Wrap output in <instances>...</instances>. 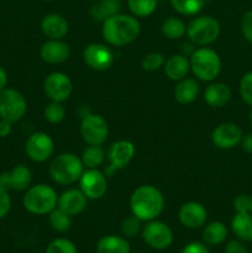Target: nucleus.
<instances>
[{"label": "nucleus", "instance_id": "6e6552de", "mask_svg": "<svg viewBox=\"0 0 252 253\" xmlns=\"http://www.w3.org/2000/svg\"><path fill=\"white\" fill-rule=\"evenodd\" d=\"M81 136L86 145L101 146L109 136L108 123L98 114H86L82 119Z\"/></svg>", "mask_w": 252, "mask_h": 253}, {"label": "nucleus", "instance_id": "4be33fe9", "mask_svg": "<svg viewBox=\"0 0 252 253\" xmlns=\"http://www.w3.org/2000/svg\"><path fill=\"white\" fill-rule=\"evenodd\" d=\"M199 84L195 79L188 78L185 77L184 79L179 81L174 88V98L179 104L187 105V104H192L193 101L197 100L198 95H199Z\"/></svg>", "mask_w": 252, "mask_h": 253}, {"label": "nucleus", "instance_id": "aec40b11", "mask_svg": "<svg viewBox=\"0 0 252 253\" xmlns=\"http://www.w3.org/2000/svg\"><path fill=\"white\" fill-rule=\"evenodd\" d=\"M231 89L225 83H211L204 91V100L211 108H224L231 100Z\"/></svg>", "mask_w": 252, "mask_h": 253}, {"label": "nucleus", "instance_id": "a19ab883", "mask_svg": "<svg viewBox=\"0 0 252 253\" xmlns=\"http://www.w3.org/2000/svg\"><path fill=\"white\" fill-rule=\"evenodd\" d=\"M225 253H249V250L241 240H231L225 246Z\"/></svg>", "mask_w": 252, "mask_h": 253}, {"label": "nucleus", "instance_id": "4468645a", "mask_svg": "<svg viewBox=\"0 0 252 253\" xmlns=\"http://www.w3.org/2000/svg\"><path fill=\"white\" fill-rule=\"evenodd\" d=\"M242 130L234 123H224L214 128L211 141L215 147L220 150H231L242 140Z\"/></svg>", "mask_w": 252, "mask_h": 253}, {"label": "nucleus", "instance_id": "09e8293b", "mask_svg": "<svg viewBox=\"0 0 252 253\" xmlns=\"http://www.w3.org/2000/svg\"><path fill=\"white\" fill-rule=\"evenodd\" d=\"M250 121H251V124H252V110L250 111Z\"/></svg>", "mask_w": 252, "mask_h": 253}, {"label": "nucleus", "instance_id": "c756f323", "mask_svg": "<svg viewBox=\"0 0 252 253\" xmlns=\"http://www.w3.org/2000/svg\"><path fill=\"white\" fill-rule=\"evenodd\" d=\"M170 5L179 14L192 16L202 11L205 0H170Z\"/></svg>", "mask_w": 252, "mask_h": 253}, {"label": "nucleus", "instance_id": "0eeeda50", "mask_svg": "<svg viewBox=\"0 0 252 253\" xmlns=\"http://www.w3.org/2000/svg\"><path fill=\"white\" fill-rule=\"evenodd\" d=\"M26 111V99L19 90L5 88L0 91V119L15 124L24 118Z\"/></svg>", "mask_w": 252, "mask_h": 253}, {"label": "nucleus", "instance_id": "c03bdc74", "mask_svg": "<svg viewBox=\"0 0 252 253\" xmlns=\"http://www.w3.org/2000/svg\"><path fill=\"white\" fill-rule=\"evenodd\" d=\"M0 188L4 190H11V185H10V175L9 172L0 173Z\"/></svg>", "mask_w": 252, "mask_h": 253}, {"label": "nucleus", "instance_id": "72a5a7b5", "mask_svg": "<svg viewBox=\"0 0 252 253\" xmlns=\"http://www.w3.org/2000/svg\"><path fill=\"white\" fill-rule=\"evenodd\" d=\"M44 253H78V249L71 240L59 237L49 242Z\"/></svg>", "mask_w": 252, "mask_h": 253}, {"label": "nucleus", "instance_id": "4c0bfd02", "mask_svg": "<svg viewBox=\"0 0 252 253\" xmlns=\"http://www.w3.org/2000/svg\"><path fill=\"white\" fill-rule=\"evenodd\" d=\"M241 31L245 39L252 43V10L247 11L241 19Z\"/></svg>", "mask_w": 252, "mask_h": 253}, {"label": "nucleus", "instance_id": "f704fd0d", "mask_svg": "<svg viewBox=\"0 0 252 253\" xmlns=\"http://www.w3.org/2000/svg\"><path fill=\"white\" fill-rule=\"evenodd\" d=\"M141 222L142 221L138 217H136L135 215H131V216L124 219V221L121 222V234H123V236L135 237L136 235H138V232L142 230Z\"/></svg>", "mask_w": 252, "mask_h": 253}, {"label": "nucleus", "instance_id": "dca6fc26", "mask_svg": "<svg viewBox=\"0 0 252 253\" xmlns=\"http://www.w3.org/2000/svg\"><path fill=\"white\" fill-rule=\"evenodd\" d=\"M135 146L128 140H119L110 146L106 152L109 165L113 166L116 170L124 169L130 165L135 156Z\"/></svg>", "mask_w": 252, "mask_h": 253}, {"label": "nucleus", "instance_id": "393cba45", "mask_svg": "<svg viewBox=\"0 0 252 253\" xmlns=\"http://www.w3.org/2000/svg\"><path fill=\"white\" fill-rule=\"evenodd\" d=\"M10 175V185L11 190L15 192H25L31 187L32 173L27 166L17 165L9 170Z\"/></svg>", "mask_w": 252, "mask_h": 253}, {"label": "nucleus", "instance_id": "79ce46f5", "mask_svg": "<svg viewBox=\"0 0 252 253\" xmlns=\"http://www.w3.org/2000/svg\"><path fill=\"white\" fill-rule=\"evenodd\" d=\"M180 253H210V251L207 247V245L203 244V242L195 241L185 245Z\"/></svg>", "mask_w": 252, "mask_h": 253}, {"label": "nucleus", "instance_id": "412c9836", "mask_svg": "<svg viewBox=\"0 0 252 253\" xmlns=\"http://www.w3.org/2000/svg\"><path fill=\"white\" fill-rule=\"evenodd\" d=\"M165 73L170 81L179 82L190 72V62L185 54H173L165 62Z\"/></svg>", "mask_w": 252, "mask_h": 253}, {"label": "nucleus", "instance_id": "f3484780", "mask_svg": "<svg viewBox=\"0 0 252 253\" xmlns=\"http://www.w3.org/2000/svg\"><path fill=\"white\" fill-rule=\"evenodd\" d=\"M71 48L63 40H47L40 47V57L48 64H59L69 58Z\"/></svg>", "mask_w": 252, "mask_h": 253}, {"label": "nucleus", "instance_id": "49530a36", "mask_svg": "<svg viewBox=\"0 0 252 253\" xmlns=\"http://www.w3.org/2000/svg\"><path fill=\"white\" fill-rule=\"evenodd\" d=\"M7 85V73L2 67H0V91L6 88Z\"/></svg>", "mask_w": 252, "mask_h": 253}, {"label": "nucleus", "instance_id": "9b49d317", "mask_svg": "<svg viewBox=\"0 0 252 253\" xmlns=\"http://www.w3.org/2000/svg\"><path fill=\"white\" fill-rule=\"evenodd\" d=\"M43 90L51 101L63 103L68 100L73 91V83L67 74L53 72L48 74L43 82Z\"/></svg>", "mask_w": 252, "mask_h": 253}, {"label": "nucleus", "instance_id": "c85d7f7f", "mask_svg": "<svg viewBox=\"0 0 252 253\" xmlns=\"http://www.w3.org/2000/svg\"><path fill=\"white\" fill-rule=\"evenodd\" d=\"M161 32L168 40L182 39L187 34V25L178 17H168L161 26Z\"/></svg>", "mask_w": 252, "mask_h": 253}, {"label": "nucleus", "instance_id": "b1692460", "mask_svg": "<svg viewBox=\"0 0 252 253\" xmlns=\"http://www.w3.org/2000/svg\"><path fill=\"white\" fill-rule=\"evenodd\" d=\"M231 230L241 241L252 242L251 212H236L231 220Z\"/></svg>", "mask_w": 252, "mask_h": 253}, {"label": "nucleus", "instance_id": "3c124183", "mask_svg": "<svg viewBox=\"0 0 252 253\" xmlns=\"http://www.w3.org/2000/svg\"><path fill=\"white\" fill-rule=\"evenodd\" d=\"M135 253H138V252H135Z\"/></svg>", "mask_w": 252, "mask_h": 253}, {"label": "nucleus", "instance_id": "9d476101", "mask_svg": "<svg viewBox=\"0 0 252 253\" xmlns=\"http://www.w3.org/2000/svg\"><path fill=\"white\" fill-rule=\"evenodd\" d=\"M53 140L48 133L42 131L32 133L25 143V152L27 157L36 163L46 162L53 155Z\"/></svg>", "mask_w": 252, "mask_h": 253}, {"label": "nucleus", "instance_id": "58836bf2", "mask_svg": "<svg viewBox=\"0 0 252 253\" xmlns=\"http://www.w3.org/2000/svg\"><path fill=\"white\" fill-rule=\"evenodd\" d=\"M11 209V198L9 192L0 188V219H4Z\"/></svg>", "mask_w": 252, "mask_h": 253}, {"label": "nucleus", "instance_id": "cd10ccee", "mask_svg": "<svg viewBox=\"0 0 252 253\" xmlns=\"http://www.w3.org/2000/svg\"><path fill=\"white\" fill-rule=\"evenodd\" d=\"M106 158L105 151L101 146H89L83 151L81 156V160L83 162L84 168L86 169H94L103 166L104 161Z\"/></svg>", "mask_w": 252, "mask_h": 253}, {"label": "nucleus", "instance_id": "2f4dec72", "mask_svg": "<svg viewBox=\"0 0 252 253\" xmlns=\"http://www.w3.org/2000/svg\"><path fill=\"white\" fill-rule=\"evenodd\" d=\"M72 216L62 211L61 209L56 208L48 214V222L52 230L56 232H66L71 229L72 225Z\"/></svg>", "mask_w": 252, "mask_h": 253}, {"label": "nucleus", "instance_id": "a18cd8bd", "mask_svg": "<svg viewBox=\"0 0 252 253\" xmlns=\"http://www.w3.org/2000/svg\"><path fill=\"white\" fill-rule=\"evenodd\" d=\"M241 145L246 152L252 153V133H247V135L242 136Z\"/></svg>", "mask_w": 252, "mask_h": 253}, {"label": "nucleus", "instance_id": "e433bc0d", "mask_svg": "<svg viewBox=\"0 0 252 253\" xmlns=\"http://www.w3.org/2000/svg\"><path fill=\"white\" fill-rule=\"evenodd\" d=\"M240 95L247 105L252 106V72L245 74L240 81Z\"/></svg>", "mask_w": 252, "mask_h": 253}, {"label": "nucleus", "instance_id": "20e7f679", "mask_svg": "<svg viewBox=\"0 0 252 253\" xmlns=\"http://www.w3.org/2000/svg\"><path fill=\"white\" fill-rule=\"evenodd\" d=\"M58 195L51 185L40 184L31 185L22 197V205L25 209L34 215H48L57 208Z\"/></svg>", "mask_w": 252, "mask_h": 253}, {"label": "nucleus", "instance_id": "6ab92c4d", "mask_svg": "<svg viewBox=\"0 0 252 253\" xmlns=\"http://www.w3.org/2000/svg\"><path fill=\"white\" fill-rule=\"evenodd\" d=\"M41 30L48 40H63L68 34L69 25L66 17L57 12H52L42 19Z\"/></svg>", "mask_w": 252, "mask_h": 253}, {"label": "nucleus", "instance_id": "de8ad7c7", "mask_svg": "<svg viewBox=\"0 0 252 253\" xmlns=\"http://www.w3.org/2000/svg\"><path fill=\"white\" fill-rule=\"evenodd\" d=\"M250 212L252 214V197H250Z\"/></svg>", "mask_w": 252, "mask_h": 253}, {"label": "nucleus", "instance_id": "2eb2a0df", "mask_svg": "<svg viewBox=\"0 0 252 253\" xmlns=\"http://www.w3.org/2000/svg\"><path fill=\"white\" fill-rule=\"evenodd\" d=\"M178 219L180 224L188 229H199L207 222L208 211L200 203L188 202L180 207Z\"/></svg>", "mask_w": 252, "mask_h": 253}, {"label": "nucleus", "instance_id": "f03ea898", "mask_svg": "<svg viewBox=\"0 0 252 253\" xmlns=\"http://www.w3.org/2000/svg\"><path fill=\"white\" fill-rule=\"evenodd\" d=\"M130 209L141 221L156 220L165 209V197L155 185H140L131 194Z\"/></svg>", "mask_w": 252, "mask_h": 253}, {"label": "nucleus", "instance_id": "5701e85b", "mask_svg": "<svg viewBox=\"0 0 252 253\" xmlns=\"http://www.w3.org/2000/svg\"><path fill=\"white\" fill-rule=\"evenodd\" d=\"M96 253H131V247L125 237L106 235L96 242Z\"/></svg>", "mask_w": 252, "mask_h": 253}, {"label": "nucleus", "instance_id": "1a4fd4ad", "mask_svg": "<svg viewBox=\"0 0 252 253\" xmlns=\"http://www.w3.org/2000/svg\"><path fill=\"white\" fill-rule=\"evenodd\" d=\"M141 235L143 242L157 251L168 249L173 242V232L170 227L157 219L146 222L141 230Z\"/></svg>", "mask_w": 252, "mask_h": 253}, {"label": "nucleus", "instance_id": "39448f33", "mask_svg": "<svg viewBox=\"0 0 252 253\" xmlns=\"http://www.w3.org/2000/svg\"><path fill=\"white\" fill-rule=\"evenodd\" d=\"M190 71L202 82H212L221 72V59L214 49L199 47L190 53Z\"/></svg>", "mask_w": 252, "mask_h": 253}, {"label": "nucleus", "instance_id": "f257e3e1", "mask_svg": "<svg viewBox=\"0 0 252 253\" xmlns=\"http://www.w3.org/2000/svg\"><path fill=\"white\" fill-rule=\"evenodd\" d=\"M141 26L135 16L116 14L103 22L101 35L109 46L123 47L132 43L138 37Z\"/></svg>", "mask_w": 252, "mask_h": 253}, {"label": "nucleus", "instance_id": "a211bd4d", "mask_svg": "<svg viewBox=\"0 0 252 253\" xmlns=\"http://www.w3.org/2000/svg\"><path fill=\"white\" fill-rule=\"evenodd\" d=\"M88 203V198L83 194L81 189H68L58 197L57 208L68 214L69 216H76L84 211Z\"/></svg>", "mask_w": 252, "mask_h": 253}, {"label": "nucleus", "instance_id": "ea45409f", "mask_svg": "<svg viewBox=\"0 0 252 253\" xmlns=\"http://www.w3.org/2000/svg\"><path fill=\"white\" fill-rule=\"evenodd\" d=\"M234 209L236 212H250V197L239 194L234 199Z\"/></svg>", "mask_w": 252, "mask_h": 253}, {"label": "nucleus", "instance_id": "c9c22d12", "mask_svg": "<svg viewBox=\"0 0 252 253\" xmlns=\"http://www.w3.org/2000/svg\"><path fill=\"white\" fill-rule=\"evenodd\" d=\"M165 56L160 52H152L143 57L142 59V68L148 72H155L162 68L165 66Z\"/></svg>", "mask_w": 252, "mask_h": 253}, {"label": "nucleus", "instance_id": "a878e982", "mask_svg": "<svg viewBox=\"0 0 252 253\" xmlns=\"http://www.w3.org/2000/svg\"><path fill=\"white\" fill-rule=\"evenodd\" d=\"M227 234H229V230L224 222L212 221L204 227L202 237L204 244L217 246V245L224 244L225 240L227 239Z\"/></svg>", "mask_w": 252, "mask_h": 253}, {"label": "nucleus", "instance_id": "8fccbe9b", "mask_svg": "<svg viewBox=\"0 0 252 253\" xmlns=\"http://www.w3.org/2000/svg\"><path fill=\"white\" fill-rule=\"evenodd\" d=\"M46 1H52V0H46Z\"/></svg>", "mask_w": 252, "mask_h": 253}, {"label": "nucleus", "instance_id": "bb28decb", "mask_svg": "<svg viewBox=\"0 0 252 253\" xmlns=\"http://www.w3.org/2000/svg\"><path fill=\"white\" fill-rule=\"evenodd\" d=\"M120 0H98L90 9V16L95 21L104 22L109 17L119 14Z\"/></svg>", "mask_w": 252, "mask_h": 253}, {"label": "nucleus", "instance_id": "603ef678", "mask_svg": "<svg viewBox=\"0 0 252 253\" xmlns=\"http://www.w3.org/2000/svg\"><path fill=\"white\" fill-rule=\"evenodd\" d=\"M251 253H252V250H251Z\"/></svg>", "mask_w": 252, "mask_h": 253}, {"label": "nucleus", "instance_id": "423d86ee", "mask_svg": "<svg viewBox=\"0 0 252 253\" xmlns=\"http://www.w3.org/2000/svg\"><path fill=\"white\" fill-rule=\"evenodd\" d=\"M195 46L207 47L217 40L220 35V24L211 16H199L189 22L185 34Z\"/></svg>", "mask_w": 252, "mask_h": 253}, {"label": "nucleus", "instance_id": "ddd939ff", "mask_svg": "<svg viewBox=\"0 0 252 253\" xmlns=\"http://www.w3.org/2000/svg\"><path fill=\"white\" fill-rule=\"evenodd\" d=\"M81 190L88 199L96 200L105 195L108 190V179L105 173L99 168L94 169H84L81 179L78 180Z\"/></svg>", "mask_w": 252, "mask_h": 253}, {"label": "nucleus", "instance_id": "7ed1b4c3", "mask_svg": "<svg viewBox=\"0 0 252 253\" xmlns=\"http://www.w3.org/2000/svg\"><path fill=\"white\" fill-rule=\"evenodd\" d=\"M83 172L84 165L81 157L71 152L61 153L49 165V175L59 185H71L78 182Z\"/></svg>", "mask_w": 252, "mask_h": 253}, {"label": "nucleus", "instance_id": "473e14b6", "mask_svg": "<svg viewBox=\"0 0 252 253\" xmlns=\"http://www.w3.org/2000/svg\"><path fill=\"white\" fill-rule=\"evenodd\" d=\"M43 116L49 124H59L61 121H63L64 116H66V109L62 103L51 101L44 108Z\"/></svg>", "mask_w": 252, "mask_h": 253}, {"label": "nucleus", "instance_id": "f8f14e48", "mask_svg": "<svg viewBox=\"0 0 252 253\" xmlns=\"http://www.w3.org/2000/svg\"><path fill=\"white\" fill-rule=\"evenodd\" d=\"M83 61L86 66L94 71L103 72L110 68L115 61L114 52L108 44L89 43L83 51Z\"/></svg>", "mask_w": 252, "mask_h": 253}, {"label": "nucleus", "instance_id": "37998d69", "mask_svg": "<svg viewBox=\"0 0 252 253\" xmlns=\"http://www.w3.org/2000/svg\"><path fill=\"white\" fill-rule=\"evenodd\" d=\"M12 132V123L0 119V138H6Z\"/></svg>", "mask_w": 252, "mask_h": 253}, {"label": "nucleus", "instance_id": "7c9ffc66", "mask_svg": "<svg viewBox=\"0 0 252 253\" xmlns=\"http://www.w3.org/2000/svg\"><path fill=\"white\" fill-rule=\"evenodd\" d=\"M127 5L135 17H147L157 9V0H127Z\"/></svg>", "mask_w": 252, "mask_h": 253}]
</instances>
